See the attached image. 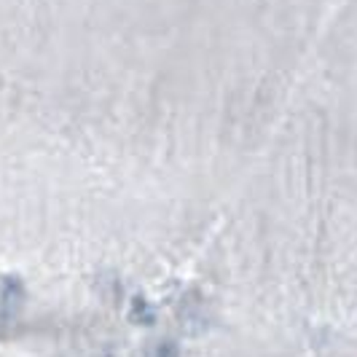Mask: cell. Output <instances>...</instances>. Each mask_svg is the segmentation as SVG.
Here are the masks:
<instances>
[{
  "label": "cell",
  "mask_w": 357,
  "mask_h": 357,
  "mask_svg": "<svg viewBox=\"0 0 357 357\" xmlns=\"http://www.w3.org/2000/svg\"><path fill=\"white\" fill-rule=\"evenodd\" d=\"M135 320L137 322H153V312L145 306L143 298H137V301H135Z\"/></svg>",
  "instance_id": "6da1fadb"
},
{
  "label": "cell",
  "mask_w": 357,
  "mask_h": 357,
  "mask_svg": "<svg viewBox=\"0 0 357 357\" xmlns=\"http://www.w3.org/2000/svg\"><path fill=\"white\" fill-rule=\"evenodd\" d=\"M153 357H180L178 344H172V341H164L159 349H156V355H153Z\"/></svg>",
  "instance_id": "7a4b0ae2"
}]
</instances>
